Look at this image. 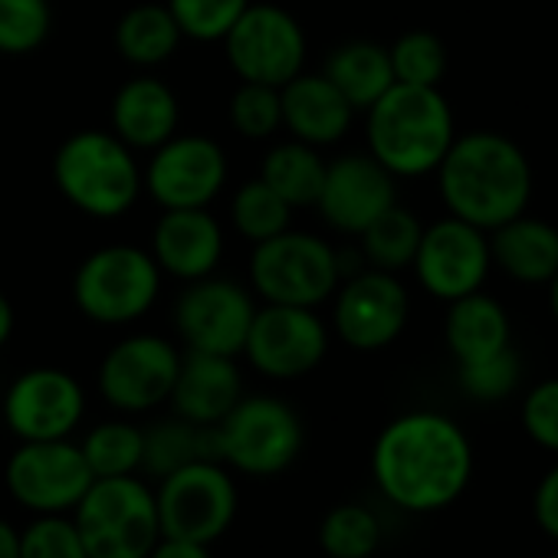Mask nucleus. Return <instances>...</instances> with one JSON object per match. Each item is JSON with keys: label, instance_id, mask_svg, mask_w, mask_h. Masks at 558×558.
I'll return each instance as SVG.
<instances>
[{"label": "nucleus", "instance_id": "f257e3e1", "mask_svg": "<svg viewBox=\"0 0 558 558\" xmlns=\"http://www.w3.org/2000/svg\"><path fill=\"white\" fill-rule=\"evenodd\" d=\"M372 476L398 509L437 512L460 499L473 476L470 437L447 414L408 411L378 434Z\"/></svg>", "mask_w": 558, "mask_h": 558}, {"label": "nucleus", "instance_id": "f03ea898", "mask_svg": "<svg viewBox=\"0 0 558 558\" xmlns=\"http://www.w3.org/2000/svg\"><path fill=\"white\" fill-rule=\"evenodd\" d=\"M434 174L447 214L486 233L525 214L532 197L529 158L502 132L457 135Z\"/></svg>", "mask_w": 558, "mask_h": 558}, {"label": "nucleus", "instance_id": "7ed1b4c3", "mask_svg": "<svg viewBox=\"0 0 558 558\" xmlns=\"http://www.w3.org/2000/svg\"><path fill=\"white\" fill-rule=\"evenodd\" d=\"M368 112V155L395 178L434 174L444 161L453 132L450 102L437 86L395 83Z\"/></svg>", "mask_w": 558, "mask_h": 558}, {"label": "nucleus", "instance_id": "20e7f679", "mask_svg": "<svg viewBox=\"0 0 558 558\" xmlns=\"http://www.w3.org/2000/svg\"><path fill=\"white\" fill-rule=\"evenodd\" d=\"M57 191L83 214L96 220H112L132 210L142 184V168L135 151L102 129L73 132L53 155Z\"/></svg>", "mask_w": 558, "mask_h": 558}, {"label": "nucleus", "instance_id": "39448f33", "mask_svg": "<svg viewBox=\"0 0 558 558\" xmlns=\"http://www.w3.org/2000/svg\"><path fill=\"white\" fill-rule=\"evenodd\" d=\"M214 460L243 476H279L303 453L300 414L272 395H243L220 424L210 427Z\"/></svg>", "mask_w": 558, "mask_h": 558}, {"label": "nucleus", "instance_id": "423d86ee", "mask_svg": "<svg viewBox=\"0 0 558 558\" xmlns=\"http://www.w3.org/2000/svg\"><path fill=\"white\" fill-rule=\"evenodd\" d=\"M89 558H145L161 538L155 489L138 476H99L70 512Z\"/></svg>", "mask_w": 558, "mask_h": 558}, {"label": "nucleus", "instance_id": "0eeeda50", "mask_svg": "<svg viewBox=\"0 0 558 558\" xmlns=\"http://www.w3.org/2000/svg\"><path fill=\"white\" fill-rule=\"evenodd\" d=\"M342 283V256L316 233L283 230L253 243L250 287L263 303L316 310L336 296Z\"/></svg>", "mask_w": 558, "mask_h": 558}, {"label": "nucleus", "instance_id": "6e6552de", "mask_svg": "<svg viewBox=\"0 0 558 558\" xmlns=\"http://www.w3.org/2000/svg\"><path fill=\"white\" fill-rule=\"evenodd\" d=\"M161 276L165 272L148 250L112 243L80 263L73 276V300L96 326H129L155 306Z\"/></svg>", "mask_w": 558, "mask_h": 558}, {"label": "nucleus", "instance_id": "1a4fd4ad", "mask_svg": "<svg viewBox=\"0 0 558 558\" xmlns=\"http://www.w3.org/2000/svg\"><path fill=\"white\" fill-rule=\"evenodd\" d=\"M155 502L161 535L214 545L233 525L240 493L233 473L220 460H191L161 476Z\"/></svg>", "mask_w": 558, "mask_h": 558}, {"label": "nucleus", "instance_id": "9d476101", "mask_svg": "<svg viewBox=\"0 0 558 558\" xmlns=\"http://www.w3.org/2000/svg\"><path fill=\"white\" fill-rule=\"evenodd\" d=\"M223 57L240 83L283 86L306 66V34L279 4H250L227 31Z\"/></svg>", "mask_w": 558, "mask_h": 558}, {"label": "nucleus", "instance_id": "9b49d317", "mask_svg": "<svg viewBox=\"0 0 558 558\" xmlns=\"http://www.w3.org/2000/svg\"><path fill=\"white\" fill-rule=\"evenodd\" d=\"M93 480L96 476L73 437L24 440L4 466V483L14 502L34 515L73 512Z\"/></svg>", "mask_w": 558, "mask_h": 558}, {"label": "nucleus", "instance_id": "f8f14e48", "mask_svg": "<svg viewBox=\"0 0 558 558\" xmlns=\"http://www.w3.org/2000/svg\"><path fill=\"white\" fill-rule=\"evenodd\" d=\"M178 365L181 352L174 342L151 332H135L102 355L96 388L102 401L119 414H148L168 404Z\"/></svg>", "mask_w": 558, "mask_h": 558}, {"label": "nucleus", "instance_id": "ddd939ff", "mask_svg": "<svg viewBox=\"0 0 558 558\" xmlns=\"http://www.w3.org/2000/svg\"><path fill=\"white\" fill-rule=\"evenodd\" d=\"M329 352V329L306 306H276L266 303L253 313L243 359L272 381H293L323 365Z\"/></svg>", "mask_w": 558, "mask_h": 558}, {"label": "nucleus", "instance_id": "4468645a", "mask_svg": "<svg viewBox=\"0 0 558 558\" xmlns=\"http://www.w3.org/2000/svg\"><path fill=\"white\" fill-rule=\"evenodd\" d=\"M411 316V296L398 272L359 269L336 290L332 326L355 352H378L398 342Z\"/></svg>", "mask_w": 558, "mask_h": 558}, {"label": "nucleus", "instance_id": "2eb2a0df", "mask_svg": "<svg viewBox=\"0 0 558 558\" xmlns=\"http://www.w3.org/2000/svg\"><path fill=\"white\" fill-rule=\"evenodd\" d=\"M411 266L417 272V283L434 300L453 303L460 296H470L483 290L493 266L486 230L447 214L444 220L424 227Z\"/></svg>", "mask_w": 558, "mask_h": 558}, {"label": "nucleus", "instance_id": "dca6fc26", "mask_svg": "<svg viewBox=\"0 0 558 558\" xmlns=\"http://www.w3.org/2000/svg\"><path fill=\"white\" fill-rule=\"evenodd\" d=\"M8 430L24 440H66L86 417V391L63 368H31L17 375L0 404Z\"/></svg>", "mask_w": 558, "mask_h": 558}, {"label": "nucleus", "instance_id": "f3484780", "mask_svg": "<svg viewBox=\"0 0 558 558\" xmlns=\"http://www.w3.org/2000/svg\"><path fill=\"white\" fill-rule=\"evenodd\" d=\"M253 300L233 279L204 276L187 283L174 306V329L191 352L210 355H243V342L253 323Z\"/></svg>", "mask_w": 558, "mask_h": 558}, {"label": "nucleus", "instance_id": "a211bd4d", "mask_svg": "<svg viewBox=\"0 0 558 558\" xmlns=\"http://www.w3.org/2000/svg\"><path fill=\"white\" fill-rule=\"evenodd\" d=\"M142 184L161 210L207 207L227 184V155L207 135H171L151 151Z\"/></svg>", "mask_w": 558, "mask_h": 558}, {"label": "nucleus", "instance_id": "6ab92c4d", "mask_svg": "<svg viewBox=\"0 0 558 558\" xmlns=\"http://www.w3.org/2000/svg\"><path fill=\"white\" fill-rule=\"evenodd\" d=\"M395 181L398 178L368 151L342 155L326 165V181L316 207L329 227L359 236L372 220H378L388 207L398 204Z\"/></svg>", "mask_w": 558, "mask_h": 558}, {"label": "nucleus", "instance_id": "aec40b11", "mask_svg": "<svg viewBox=\"0 0 558 558\" xmlns=\"http://www.w3.org/2000/svg\"><path fill=\"white\" fill-rule=\"evenodd\" d=\"M161 272L194 283L217 269L223 256V227L207 207L165 210L151 230V250Z\"/></svg>", "mask_w": 558, "mask_h": 558}, {"label": "nucleus", "instance_id": "412c9836", "mask_svg": "<svg viewBox=\"0 0 558 558\" xmlns=\"http://www.w3.org/2000/svg\"><path fill=\"white\" fill-rule=\"evenodd\" d=\"M243 398V375L236 359L210 355V352H184L178 365V378L171 388L174 417L194 427H214L227 417V411Z\"/></svg>", "mask_w": 558, "mask_h": 558}, {"label": "nucleus", "instance_id": "4be33fe9", "mask_svg": "<svg viewBox=\"0 0 558 558\" xmlns=\"http://www.w3.org/2000/svg\"><path fill=\"white\" fill-rule=\"evenodd\" d=\"M279 109H283V129L313 148L342 142L355 116L349 99L326 80V73H300L279 86Z\"/></svg>", "mask_w": 558, "mask_h": 558}, {"label": "nucleus", "instance_id": "5701e85b", "mask_svg": "<svg viewBox=\"0 0 558 558\" xmlns=\"http://www.w3.org/2000/svg\"><path fill=\"white\" fill-rule=\"evenodd\" d=\"M489 240V259L499 266L509 279L525 287H542L558 272V227L519 214L486 233Z\"/></svg>", "mask_w": 558, "mask_h": 558}, {"label": "nucleus", "instance_id": "b1692460", "mask_svg": "<svg viewBox=\"0 0 558 558\" xmlns=\"http://www.w3.org/2000/svg\"><path fill=\"white\" fill-rule=\"evenodd\" d=\"M178 96L155 76L129 80L112 99V132L132 151H155L178 135Z\"/></svg>", "mask_w": 558, "mask_h": 558}, {"label": "nucleus", "instance_id": "393cba45", "mask_svg": "<svg viewBox=\"0 0 558 558\" xmlns=\"http://www.w3.org/2000/svg\"><path fill=\"white\" fill-rule=\"evenodd\" d=\"M444 339H447V349L457 359V365H470V362H483V359L509 349L512 326H509L506 310L493 296L476 290V293L450 303L447 323H444Z\"/></svg>", "mask_w": 558, "mask_h": 558}, {"label": "nucleus", "instance_id": "a878e982", "mask_svg": "<svg viewBox=\"0 0 558 558\" xmlns=\"http://www.w3.org/2000/svg\"><path fill=\"white\" fill-rule=\"evenodd\" d=\"M323 73L349 99V106L355 112L359 109H372L395 86L388 47L368 44V40H355V44L339 47L326 60V70Z\"/></svg>", "mask_w": 558, "mask_h": 558}, {"label": "nucleus", "instance_id": "bb28decb", "mask_svg": "<svg viewBox=\"0 0 558 558\" xmlns=\"http://www.w3.org/2000/svg\"><path fill=\"white\" fill-rule=\"evenodd\" d=\"M181 40L184 34L171 17L168 4H135L132 11L122 14L116 27L119 57L138 70H155L168 63L178 53Z\"/></svg>", "mask_w": 558, "mask_h": 558}, {"label": "nucleus", "instance_id": "cd10ccee", "mask_svg": "<svg viewBox=\"0 0 558 558\" xmlns=\"http://www.w3.org/2000/svg\"><path fill=\"white\" fill-rule=\"evenodd\" d=\"M326 158L319 148L306 142H279L266 151L259 165V178L283 197L293 210L296 207H316L323 181H326Z\"/></svg>", "mask_w": 558, "mask_h": 558}, {"label": "nucleus", "instance_id": "c85d7f7f", "mask_svg": "<svg viewBox=\"0 0 558 558\" xmlns=\"http://www.w3.org/2000/svg\"><path fill=\"white\" fill-rule=\"evenodd\" d=\"M191 460H214V437L210 427H194L181 417L158 421L145 430L142 447V470L155 480L181 470Z\"/></svg>", "mask_w": 558, "mask_h": 558}, {"label": "nucleus", "instance_id": "c756f323", "mask_svg": "<svg viewBox=\"0 0 558 558\" xmlns=\"http://www.w3.org/2000/svg\"><path fill=\"white\" fill-rule=\"evenodd\" d=\"M421 233H424V223L414 217V210L395 204L359 233L362 236V256L368 259L372 269L401 272L414 263Z\"/></svg>", "mask_w": 558, "mask_h": 558}, {"label": "nucleus", "instance_id": "7c9ffc66", "mask_svg": "<svg viewBox=\"0 0 558 558\" xmlns=\"http://www.w3.org/2000/svg\"><path fill=\"white\" fill-rule=\"evenodd\" d=\"M142 447H145V430L125 417L102 421L80 440V450H83L96 480L99 476L138 473L142 470Z\"/></svg>", "mask_w": 558, "mask_h": 558}, {"label": "nucleus", "instance_id": "2f4dec72", "mask_svg": "<svg viewBox=\"0 0 558 558\" xmlns=\"http://www.w3.org/2000/svg\"><path fill=\"white\" fill-rule=\"evenodd\" d=\"M381 545V522L362 502H339L319 522V548L329 558H372Z\"/></svg>", "mask_w": 558, "mask_h": 558}, {"label": "nucleus", "instance_id": "473e14b6", "mask_svg": "<svg viewBox=\"0 0 558 558\" xmlns=\"http://www.w3.org/2000/svg\"><path fill=\"white\" fill-rule=\"evenodd\" d=\"M230 220H233L240 236H246L250 243H263L276 233L290 230L293 207L279 197L263 178H253V181L236 187V194L230 201Z\"/></svg>", "mask_w": 558, "mask_h": 558}, {"label": "nucleus", "instance_id": "72a5a7b5", "mask_svg": "<svg viewBox=\"0 0 558 558\" xmlns=\"http://www.w3.org/2000/svg\"><path fill=\"white\" fill-rule=\"evenodd\" d=\"M395 83L404 86H440L447 76V47L430 31H408L388 47Z\"/></svg>", "mask_w": 558, "mask_h": 558}, {"label": "nucleus", "instance_id": "f704fd0d", "mask_svg": "<svg viewBox=\"0 0 558 558\" xmlns=\"http://www.w3.org/2000/svg\"><path fill=\"white\" fill-rule=\"evenodd\" d=\"M50 31V0H0V53L4 57H27L40 50Z\"/></svg>", "mask_w": 558, "mask_h": 558}, {"label": "nucleus", "instance_id": "c9c22d12", "mask_svg": "<svg viewBox=\"0 0 558 558\" xmlns=\"http://www.w3.org/2000/svg\"><path fill=\"white\" fill-rule=\"evenodd\" d=\"M230 129L250 142H266L283 129V109H279V89L263 83H240L227 106Z\"/></svg>", "mask_w": 558, "mask_h": 558}, {"label": "nucleus", "instance_id": "e433bc0d", "mask_svg": "<svg viewBox=\"0 0 558 558\" xmlns=\"http://www.w3.org/2000/svg\"><path fill=\"white\" fill-rule=\"evenodd\" d=\"M253 0H168L181 34L197 44H220Z\"/></svg>", "mask_w": 558, "mask_h": 558}, {"label": "nucleus", "instance_id": "4c0bfd02", "mask_svg": "<svg viewBox=\"0 0 558 558\" xmlns=\"http://www.w3.org/2000/svg\"><path fill=\"white\" fill-rule=\"evenodd\" d=\"M21 558H89L70 512L37 515L21 529Z\"/></svg>", "mask_w": 558, "mask_h": 558}, {"label": "nucleus", "instance_id": "58836bf2", "mask_svg": "<svg viewBox=\"0 0 558 558\" xmlns=\"http://www.w3.org/2000/svg\"><path fill=\"white\" fill-rule=\"evenodd\" d=\"M460 368V388L473 398V401H502L515 391L519 378H522V362L519 355L509 349L483 359V362H470V365H457Z\"/></svg>", "mask_w": 558, "mask_h": 558}, {"label": "nucleus", "instance_id": "ea45409f", "mask_svg": "<svg viewBox=\"0 0 558 558\" xmlns=\"http://www.w3.org/2000/svg\"><path fill=\"white\" fill-rule=\"evenodd\" d=\"M522 427L538 447L558 453V378H548L525 395Z\"/></svg>", "mask_w": 558, "mask_h": 558}, {"label": "nucleus", "instance_id": "a19ab883", "mask_svg": "<svg viewBox=\"0 0 558 558\" xmlns=\"http://www.w3.org/2000/svg\"><path fill=\"white\" fill-rule=\"evenodd\" d=\"M532 512H535V522L542 525V532H548L551 538H558V463L535 486Z\"/></svg>", "mask_w": 558, "mask_h": 558}, {"label": "nucleus", "instance_id": "79ce46f5", "mask_svg": "<svg viewBox=\"0 0 558 558\" xmlns=\"http://www.w3.org/2000/svg\"><path fill=\"white\" fill-rule=\"evenodd\" d=\"M145 558H214V551L204 542H187V538L161 535Z\"/></svg>", "mask_w": 558, "mask_h": 558}, {"label": "nucleus", "instance_id": "37998d69", "mask_svg": "<svg viewBox=\"0 0 558 558\" xmlns=\"http://www.w3.org/2000/svg\"><path fill=\"white\" fill-rule=\"evenodd\" d=\"M0 558H21V529L0 515Z\"/></svg>", "mask_w": 558, "mask_h": 558}, {"label": "nucleus", "instance_id": "c03bdc74", "mask_svg": "<svg viewBox=\"0 0 558 558\" xmlns=\"http://www.w3.org/2000/svg\"><path fill=\"white\" fill-rule=\"evenodd\" d=\"M11 336H14V306L4 293H0V349L11 342Z\"/></svg>", "mask_w": 558, "mask_h": 558}, {"label": "nucleus", "instance_id": "a18cd8bd", "mask_svg": "<svg viewBox=\"0 0 558 558\" xmlns=\"http://www.w3.org/2000/svg\"><path fill=\"white\" fill-rule=\"evenodd\" d=\"M548 306H551V316H555V323H558V272L548 279Z\"/></svg>", "mask_w": 558, "mask_h": 558}, {"label": "nucleus", "instance_id": "49530a36", "mask_svg": "<svg viewBox=\"0 0 558 558\" xmlns=\"http://www.w3.org/2000/svg\"><path fill=\"white\" fill-rule=\"evenodd\" d=\"M555 558H558V555H555Z\"/></svg>", "mask_w": 558, "mask_h": 558}]
</instances>
